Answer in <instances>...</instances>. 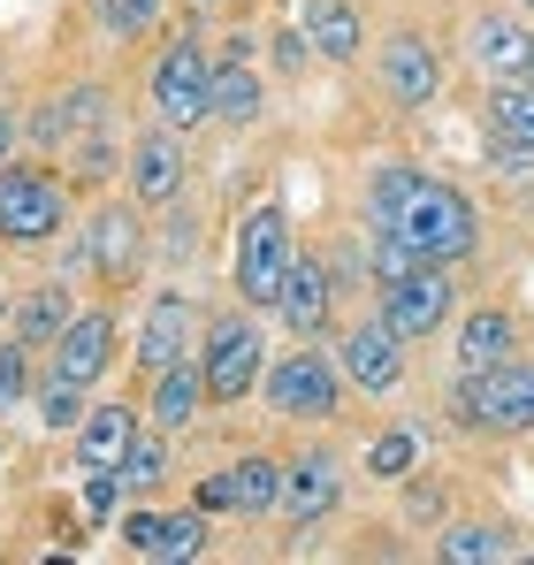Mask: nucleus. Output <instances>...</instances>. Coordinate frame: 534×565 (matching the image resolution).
<instances>
[{
  "mask_svg": "<svg viewBox=\"0 0 534 565\" xmlns=\"http://www.w3.org/2000/svg\"><path fill=\"white\" fill-rule=\"evenodd\" d=\"M413 520H444V481H420L413 489Z\"/></svg>",
  "mask_w": 534,
  "mask_h": 565,
  "instance_id": "42",
  "label": "nucleus"
},
{
  "mask_svg": "<svg viewBox=\"0 0 534 565\" xmlns=\"http://www.w3.org/2000/svg\"><path fill=\"white\" fill-rule=\"evenodd\" d=\"M214 512L206 504H183V512H161V535H153V565H183V558H206V543H214V527H206Z\"/></svg>",
  "mask_w": 534,
  "mask_h": 565,
  "instance_id": "31",
  "label": "nucleus"
},
{
  "mask_svg": "<svg viewBox=\"0 0 534 565\" xmlns=\"http://www.w3.org/2000/svg\"><path fill=\"white\" fill-rule=\"evenodd\" d=\"M275 313H282L290 337H329V321H337V276H329L321 253H298L290 260V282H282Z\"/></svg>",
  "mask_w": 534,
  "mask_h": 565,
  "instance_id": "21",
  "label": "nucleus"
},
{
  "mask_svg": "<svg viewBox=\"0 0 534 565\" xmlns=\"http://www.w3.org/2000/svg\"><path fill=\"white\" fill-rule=\"evenodd\" d=\"M450 313H458V282H450L444 260H428V268H413L405 282H389V290H382V321H389L405 344H428Z\"/></svg>",
  "mask_w": 534,
  "mask_h": 565,
  "instance_id": "15",
  "label": "nucleus"
},
{
  "mask_svg": "<svg viewBox=\"0 0 534 565\" xmlns=\"http://www.w3.org/2000/svg\"><path fill=\"white\" fill-rule=\"evenodd\" d=\"M169 444H177V436H169V428H153V420L130 436V451H122V467H115L130 497H153V489H169V473H177V451H169Z\"/></svg>",
  "mask_w": 534,
  "mask_h": 565,
  "instance_id": "27",
  "label": "nucleus"
},
{
  "mask_svg": "<svg viewBox=\"0 0 534 565\" xmlns=\"http://www.w3.org/2000/svg\"><path fill=\"white\" fill-rule=\"evenodd\" d=\"M191 8H237V0H191Z\"/></svg>",
  "mask_w": 534,
  "mask_h": 565,
  "instance_id": "44",
  "label": "nucleus"
},
{
  "mask_svg": "<svg viewBox=\"0 0 534 565\" xmlns=\"http://www.w3.org/2000/svg\"><path fill=\"white\" fill-rule=\"evenodd\" d=\"M199 337H206V306L177 282H161V290H146V306L130 321V360H138V375H161L199 352Z\"/></svg>",
  "mask_w": 534,
  "mask_h": 565,
  "instance_id": "7",
  "label": "nucleus"
},
{
  "mask_svg": "<svg viewBox=\"0 0 534 565\" xmlns=\"http://www.w3.org/2000/svg\"><path fill=\"white\" fill-rule=\"evenodd\" d=\"M122 191H130L146 214H161L169 199H183V191H191V138H183V130H169V122H146V130L130 138Z\"/></svg>",
  "mask_w": 534,
  "mask_h": 565,
  "instance_id": "10",
  "label": "nucleus"
},
{
  "mask_svg": "<svg viewBox=\"0 0 534 565\" xmlns=\"http://www.w3.org/2000/svg\"><path fill=\"white\" fill-rule=\"evenodd\" d=\"M413 191H420V169L382 161V169L366 177V230H397V222H405V206H413Z\"/></svg>",
  "mask_w": 534,
  "mask_h": 565,
  "instance_id": "32",
  "label": "nucleus"
},
{
  "mask_svg": "<svg viewBox=\"0 0 534 565\" xmlns=\"http://www.w3.org/2000/svg\"><path fill=\"white\" fill-rule=\"evenodd\" d=\"M450 405H458L466 428L527 436V428H534V367H527V360H504V367H489V375H458Z\"/></svg>",
  "mask_w": 534,
  "mask_h": 565,
  "instance_id": "8",
  "label": "nucleus"
},
{
  "mask_svg": "<svg viewBox=\"0 0 534 565\" xmlns=\"http://www.w3.org/2000/svg\"><path fill=\"white\" fill-rule=\"evenodd\" d=\"M466 54H473V70H481L489 85H504V77H527L534 31L520 23V15H473V31H466Z\"/></svg>",
  "mask_w": 534,
  "mask_h": 565,
  "instance_id": "22",
  "label": "nucleus"
},
{
  "mask_svg": "<svg viewBox=\"0 0 534 565\" xmlns=\"http://www.w3.org/2000/svg\"><path fill=\"white\" fill-rule=\"evenodd\" d=\"M146 260H153V222H146V206H138L130 191H107L92 214H77L70 245H62V276L92 282V290H107V298L138 290Z\"/></svg>",
  "mask_w": 534,
  "mask_h": 565,
  "instance_id": "1",
  "label": "nucleus"
},
{
  "mask_svg": "<svg viewBox=\"0 0 534 565\" xmlns=\"http://www.w3.org/2000/svg\"><path fill=\"white\" fill-rule=\"evenodd\" d=\"M70 290H77L70 276H54V282H31V290H15V321H8V329H15L23 344L54 352V337H62L70 321H77V298H70Z\"/></svg>",
  "mask_w": 534,
  "mask_h": 565,
  "instance_id": "24",
  "label": "nucleus"
},
{
  "mask_svg": "<svg viewBox=\"0 0 534 565\" xmlns=\"http://www.w3.org/2000/svg\"><path fill=\"white\" fill-rule=\"evenodd\" d=\"M436 558L444 565H496V558H512V535L496 520H450L444 535H436Z\"/></svg>",
  "mask_w": 534,
  "mask_h": 565,
  "instance_id": "30",
  "label": "nucleus"
},
{
  "mask_svg": "<svg viewBox=\"0 0 534 565\" xmlns=\"http://www.w3.org/2000/svg\"><path fill=\"white\" fill-rule=\"evenodd\" d=\"M290 260H298L290 206H282V199H253L245 222H237V298H245L253 313H275L282 282H290Z\"/></svg>",
  "mask_w": 534,
  "mask_h": 565,
  "instance_id": "6",
  "label": "nucleus"
},
{
  "mask_svg": "<svg viewBox=\"0 0 534 565\" xmlns=\"http://www.w3.org/2000/svg\"><path fill=\"white\" fill-rule=\"evenodd\" d=\"M115 344H122V313H115V298H99V306H77V321L54 337V352H46V367L54 375H77V382H107L115 367Z\"/></svg>",
  "mask_w": 534,
  "mask_h": 565,
  "instance_id": "16",
  "label": "nucleus"
},
{
  "mask_svg": "<svg viewBox=\"0 0 534 565\" xmlns=\"http://www.w3.org/2000/svg\"><path fill=\"white\" fill-rule=\"evenodd\" d=\"M31 413H39V428H46V436H77V420L92 413V382L39 367V382H31Z\"/></svg>",
  "mask_w": 534,
  "mask_h": 565,
  "instance_id": "26",
  "label": "nucleus"
},
{
  "mask_svg": "<svg viewBox=\"0 0 534 565\" xmlns=\"http://www.w3.org/2000/svg\"><path fill=\"white\" fill-rule=\"evenodd\" d=\"M77 230V184H62V169H46V153H15L0 169V253H46Z\"/></svg>",
  "mask_w": 534,
  "mask_h": 565,
  "instance_id": "3",
  "label": "nucleus"
},
{
  "mask_svg": "<svg viewBox=\"0 0 534 565\" xmlns=\"http://www.w3.org/2000/svg\"><path fill=\"white\" fill-rule=\"evenodd\" d=\"M267 46H275V70H282V77H298V70L313 62V39H306V31H275Z\"/></svg>",
  "mask_w": 534,
  "mask_h": 565,
  "instance_id": "41",
  "label": "nucleus"
},
{
  "mask_svg": "<svg viewBox=\"0 0 534 565\" xmlns=\"http://www.w3.org/2000/svg\"><path fill=\"white\" fill-rule=\"evenodd\" d=\"M428 260H466L473 245H481V214H473V199L458 184H436V177H420V191H413V206H405V222H397Z\"/></svg>",
  "mask_w": 534,
  "mask_h": 565,
  "instance_id": "9",
  "label": "nucleus"
},
{
  "mask_svg": "<svg viewBox=\"0 0 534 565\" xmlns=\"http://www.w3.org/2000/svg\"><path fill=\"white\" fill-rule=\"evenodd\" d=\"M413 268H428V253H420L405 230H366V276H374V290L405 282Z\"/></svg>",
  "mask_w": 534,
  "mask_h": 565,
  "instance_id": "34",
  "label": "nucleus"
},
{
  "mask_svg": "<svg viewBox=\"0 0 534 565\" xmlns=\"http://www.w3.org/2000/svg\"><path fill=\"white\" fill-rule=\"evenodd\" d=\"M337 504H344V459H337V451H298V459H282V520H290L298 535L321 527Z\"/></svg>",
  "mask_w": 534,
  "mask_h": 565,
  "instance_id": "18",
  "label": "nucleus"
},
{
  "mask_svg": "<svg viewBox=\"0 0 534 565\" xmlns=\"http://www.w3.org/2000/svg\"><path fill=\"white\" fill-rule=\"evenodd\" d=\"M39 367H46V352H39V344H23V337L8 329V337H0V413L31 397V382H39Z\"/></svg>",
  "mask_w": 534,
  "mask_h": 565,
  "instance_id": "36",
  "label": "nucleus"
},
{
  "mask_svg": "<svg viewBox=\"0 0 534 565\" xmlns=\"http://www.w3.org/2000/svg\"><path fill=\"white\" fill-rule=\"evenodd\" d=\"M206 413H214V390H206L199 352H191V360H177V367H161V375H146V420H153V428L191 436Z\"/></svg>",
  "mask_w": 534,
  "mask_h": 565,
  "instance_id": "20",
  "label": "nucleus"
},
{
  "mask_svg": "<svg viewBox=\"0 0 534 565\" xmlns=\"http://www.w3.org/2000/svg\"><path fill=\"white\" fill-rule=\"evenodd\" d=\"M8 321H15V290H0V329H8Z\"/></svg>",
  "mask_w": 534,
  "mask_h": 565,
  "instance_id": "43",
  "label": "nucleus"
},
{
  "mask_svg": "<svg viewBox=\"0 0 534 565\" xmlns=\"http://www.w3.org/2000/svg\"><path fill=\"white\" fill-rule=\"evenodd\" d=\"M527 85H534V54H527Z\"/></svg>",
  "mask_w": 534,
  "mask_h": 565,
  "instance_id": "46",
  "label": "nucleus"
},
{
  "mask_svg": "<svg viewBox=\"0 0 534 565\" xmlns=\"http://www.w3.org/2000/svg\"><path fill=\"white\" fill-rule=\"evenodd\" d=\"M512 8H527V15H534V0H512Z\"/></svg>",
  "mask_w": 534,
  "mask_h": 565,
  "instance_id": "45",
  "label": "nucleus"
},
{
  "mask_svg": "<svg viewBox=\"0 0 534 565\" xmlns=\"http://www.w3.org/2000/svg\"><path fill=\"white\" fill-rule=\"evenodd\" d=\"M191 504L237 512V520H267V512H282V459L275 451H245V459H229L222 473H206Z\"/></svg>",
  "mask_w": 534,
  "mask_h": 565,
  "instance_id": "14",
  "label": "nucleus"
},
{
  "mask_svg": "<svg viewBox=\"0 0 534 565\" xmlns=\"http://www.w3.org/2000/svg\"><path fill=\"white\" fill-rule=\"evenodd\" d=\"M413 467H420V428H382L366 444V473L374 481H413Z\"/></svg>",
  "mask_w": 534,
  "mask_h": 565,
  "instance_id": "37",
  "label": "nucleus"
},
{
  "mask_svg": "<svg viewBox=\"0 0 534 565\" xmlns=\"http://www.w3.org/2000/svg\"><path fill=\"white\" fill-rule=\"evenodd\" d=\"M99 31L115 46H146L169 31V0H99Z\"/></svg>",
  "mask_w": 534,
  "mask_h": 565,
  "instance_id": "33",
  "label": "nucleus"
},
{
  "mask_svg": "<svg viewBox=\"0 0 534 565\" xmlns=\"http://www.w3.org/2000/svg\"><path fill=\"white\" fill-rule=\"evenodd\" d=\"M92 130H115V93H107V85H62V93H46L31 107V146H39L46 161L70 153Z\"/></svg>",
  "mask_w": 534,
  "mask_h": 565,
  "instance_id": "12",
  "label": "nucleus"
},
{
  "mask_svg": "<svg viewBox=\"0 0 534 565\" xmlns=\"http://www.w3.org/2000/svg\"><path fill=\"white\" fill-rule=\"evenodd\" d=\"M146 107L153 122H169L183 138H199L214 122V39L199 23H169L153 62H146Z\"/></svg>",
  "mask_w": 534,
  "mask_h": 565,
  "instance_id": "2",
  "label": "nucleus"
},
{
  "mask_svg": "<svg viewBox=\"0 0 534 565\" xmlns=\"http://www.w3.org/2000/svg\"><path fill=\"white\" fill-rule=\"evenodd\" d=\"M298 31L313 39L321 62H359V46H366V15L352 0H298Z\"/></svg>",
  "mask_w": 534,
  "mask_h": 565,
  "instance_id": "25",
  "label": "nucleus"
},
{
  "mask_svg": "<svg viewBox=\"0 0 534 565\" xmlns=\"http://www.w3.org/2000/svg\"><path fill=\"white\" fill-rule=\"evenodd\" d=\"M138 428H146V405H130V397H92V413L77 420V436H70L77 473L122 467V451H130V436H138Z\"/></svg>",
  "mask_w": 534,
  "mask_h": 565,
  "instance_id": "19",
  "label": "nucleus"
},
{
  "mask_svg": "<svg viewBox=\"0 0 534 565\" xmlns=\"http://www.w3.org/2000/svg\"><path fill=\"white\" fill-rule=\"evenodd\" d=\"M199 253H206V214H199V199L183 191V199H169V206H161V230H153V260L183 268V260H199Z\"/></svg>",
  "mask_w": 534,
  "mask_h": 565,
  "instance_id": "28",
  "label": "nucleus"
},
{
  "mask_svg": "<svg viewBox=\"0 0 534 565\" xmlns=\"http://www.w3.org/2000/svg\"><path fill=\"white\" fill-rule=\"evenodd\" d=\"M23 146H31V115H23V99H15V93H0V169H8Z\"/></svg>",
  "mask_w": 534,
  "mask_h": 565,
  "instance_id": "38",
  "label": "nucleus"
},
{
  "mask_svg": "<svg viewBox=\"0 0 534 565\" xmlns=\"http://www.w3.org/2000/svg\"><path fill=\"white\" fill-rule=\"evenodd\" d=\"M122 497H130V489H122V473H115V467L85 473V512H92V520H107V512H115Z\"/></svg>",
  "mask_w": 534,
  "mask_h": 565,
  "instance_id": "40",
  "label": "nucleus"
},
{
  "mask_svg": "<svg viewBox=\"0 0 534 565\" xmlns=\"http://www.w3.org/2000/svg\"><path fill=\"white\" fill-rule=\"evenodd\" d=\"M122 161H130V138L122 130H92L70 146V184L99 191V184H122Z\"/></svg>",
  "mask_w": 534,
  "mask_h": 565,
  "instance_id": "29",
  "label": "nucleus"
},
{
  "mask_svg": "<svg viewBox=\"0 0 534 565\" xmlns=\"http://www.w3.org/2000/svg\"><path fill=\"white\" fill-rule=\"evenodd\" d=\"M374 77L397 107H436L444 99V54L428 31H389L382 54H374Z\"/></svg>",
  "mask_w": 534,
  "mask_h": 565,
  "instance_id": "17",
  "label": "nucleus"
},
{
  "mask_svg": "<svg viewBox=\"0 0 534 565\" xmlns=\"http://www.w3.org/2000/svg\"><path fill=\"white\" fill-rule=\"evenodd\" d=\"M504 360H520V321L504 306H473L458 329V375H489Z\"/></svg>",
  "mask_w": 534,
  "mask_h": 565,
  "instance_id": "23",
  "label": "nucleus"
},
{
  "mask_svg": "<svg viewBox=\"0 0 534 565\" xmlns=\"http://www.w3.org/2000/svg\"><path fill=\"white\" fill-rule=\"evenodd\" d=\"M260 397H267V413L290 420V428H329V420L344 413L352 382H344V367H337V352H321V337H298V352L267 360Z\"/></svg>",
  "mask_w": 534,
  "mask_h": 565,
  "instance_id": "4",
  "label": "nucleus"
},
{
  "mask_svg": "<svg viewBox=\"0 0 534 565\" xmlns=\"http://www.w3.org/2000/svg\"><path fill=\"white\" fill-rule=\"evenodd\" d=\"M489 138H520V146H534V85L527 77L489 85Z\"/></svg>",
  "mask_w": 534,
  "mask_h": 565,
  "instance_id": "35",
  "label": "nucleus"
},
{
  "mask_svg": "<svg viewBox=\"0 0 534 565\" xmlns=\"http://www.w3.org/2000/svg\"><path fill=\"white\" fill-rule=\"evenodd\" d=\"M199 367H206V390H214V405H245V397L260 390V375H267V329H260V313H253L245 298L206 313Z\"/></svg>",
  "mask_w": 534,
  "mask_h": 565,
  "instance_id": "5",
  "label": "nucleus"
},
{
  "mask_svg": "<svg viewBox=\"0 0 534 565\" xmlns=\"http://www.w3.org/2000/svg\"><path fill=\"white\" fill-rule=\"evenodd\" d=\"M115 535H122V551H138V558H146V551H153V535H161V512H153V504H130V512L115 520Z\"/></svg>",
  "mask_w": 534,
  "mask_h": 565,
  "instance_id": "39",
  "label": "nucleus"
},
{
  "mask_svg": "<svg viewBox=\"0 0 534 565\" xmlns=\"http://www.w3.org/2000/svg\"><path fill=\"white\" fill-rule=\"evenodd\" d=\"M337 367H344V382L366 390V397H389V390L405 382V337L382 321V306H374V313H359L352 329L337 337Z\"/></svg>",
  "mask_w": 534,
  "mask_h": 565,
  "instance_id": "13",
  "label": "nucleus"
},
{
  "mask_svg": "<svg viewBox=\"0 0 534 565\" xmlns=\"http://www.w3.org/2000/svg\"><path fill=\"white\" fill-rule=\"evenodd\" d=\"M267 115V77H260V39L229 31L214 39V122L222 130H253Z\"/></svg>",
  "mask_w": 534,
  "mask_h": 565,
  "instance_id": "11",
  "label": "nucleus"
}]
</instances>
